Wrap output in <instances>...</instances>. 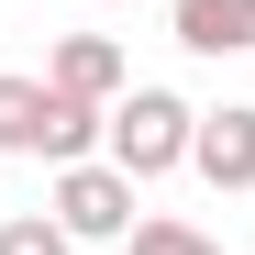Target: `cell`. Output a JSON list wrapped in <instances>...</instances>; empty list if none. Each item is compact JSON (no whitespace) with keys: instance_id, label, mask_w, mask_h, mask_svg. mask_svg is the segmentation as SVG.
<instances>
[{"instance_id":"ba28073f","label":"cell","mask_w":255,"mask_h":255,"mask_svg":"<svg viewBox=\"0 0 255 255\" xmlns=\"http://www.w3.org/2000/svg\"><path fill=\"white\" fill-rule=\"evenodd\" d=\"M0 255H78V244L45 222V211H11V222H0Z\"/></svg>"},{"instance_id":"8992f818","label":"cell","mask_w":255,"mask_h":255,"mask_svg":"<svg viewBox=\"0 0 255 255\" xmlns=\"http://www.w3.org/2000/svg\"><path fill=\"white\" fill-rule=\"evenodd\" d=\"M45 111H56L45 78H0V155H45Z\"/></svg>"},{"instance_id":"277c9868","label":"cell","mask_w":255,"mask_h":255,"mask_svg":"<svg viewBox=\"0 0 255 255\" xmlns=\"http://www.w3.org/2000/svg\"><path fill=\"white\" fill-rule=\"evenodd\" d=\"M45 89H67V100H122V45L111 33H56V67H45Z\"/></svg>"},{"instance_id":"52a82bcc","label":"cell","mask_w":255,"mask_h":255,"mask_svg":"<svg viewBox=\"0 0 255 255\" xmlns=\"http://www.w3.org/2000/svg\"><path fill=\"white\" fill-rule=\"evenodd\" d=\"M122 244H133V255H222V244H211L200 222H133Z\"/></svg>"},{"instance_id":"3957f363","label":"cell","mask_w":255,"mask_h":255,"mask_svg":"<svg viewBox=\"0 0 255 255\" xmlns=\"http://www.w3.org/2000/svg\"><path fill=\"white\" fill-rule=\"evenodd\" d=\"M189 166L211 189H255V100H222V111H200V133H189Z\"/></svg>"},{"instance_id":"6da1fadb","label":"cell","mask_w":255,"mask_h":255,"mask_svg":"<svg viewBox=\"0 0 255 255\" xmlns=\"http://www.w3.org/2000/svg\"><path fill=\"white\" fill-rule=\"evenodd\" d=\"M189 133H200V111L178 89H133V100L100 111V144H111L100 166H122V178L144 189V178H166V166H189Z\"/></svg>"},{"instance_id":"7a4b0ae2","label":"cell","mask_w":255,"mask_h":255,"mask_svg":"<svg viewBox=\"0 0 255 255\" xmlns=\"http://www.w3.org/2000/svg\"><path fill=\"white\" fill-rule=\"evenodd\" d=\"M45 222L67 233V244H122L133 233V178H122V166H56V200H45Z\"/></svg>"},{"instance_id":"5b68a950","label":"cell","mask_w":255,"mask_h":255,"mask_svg":"<svg viewBox=\"0 0 255 255\" xmlns=\"http://www.w3.org/2000/svg\"><path fill=\"white\" fill-rule=\"evenodd\" d=\"M189 56H255V0H178Z\"/></svg>"}]
</instances>
